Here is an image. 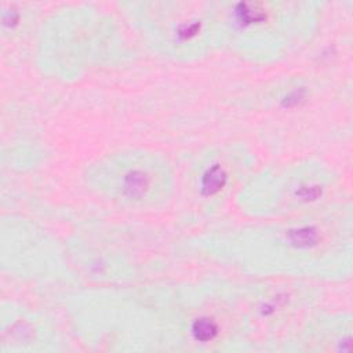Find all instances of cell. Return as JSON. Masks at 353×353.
Instances as JSON below:
<instances>
[{
	"label": "cell",
	"instance_id": "cell-2",
	"mask_svg": "<svg viewBox=\"0 0 353 353\" xmlns=\"http://www.w3.org/2000/svg\"><path fill=\"white\" fill-rule=\"evenodd\" d=\"M230 182V172L228 171L225 161L219 157H215L210 160V164L203 165L197 176L199 192L200 196L204 199H210V196L219 194L228 188Z\"/></svg>",
	"mask_w": 353,
	"mask_h": 353
},
{
	"label": "cell",
	"instance_id": "cell-1",
	"mask_svg": "<svg viewBox=\"0 0 353 353\" xmlns=\"http://www.w3.org/2000/svg\"><path fill=\"white\" fill-rule=\"evenodd\" d=\"M95 179L112 199L130 205L154 203L165 188V175L143 156L123 157L101 165Z\"/></svg>",
	"mask_w": 353,
	"mask_h": 353
}]
</instances>
